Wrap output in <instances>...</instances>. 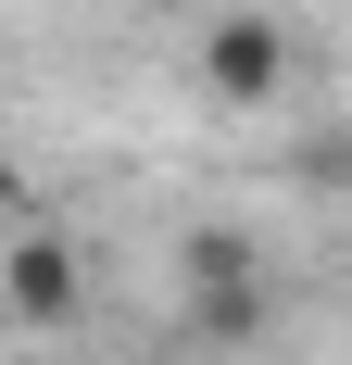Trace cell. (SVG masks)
Segmentation results:
<instances>
[{
  "instance_id": "obj_1",
  "label": "cell",
  "mask_w": 352,
  "mask_h": 365,
  "mask_svg": "<svg viewBox=\"0 0 352 365\" xmlns=\"http://www.w3.org/2000/svg\"><path fill=\"white\" fill-rule=\"evenodd\" d=\"M189 63H202V101H227V113H277L289 76H302V38H289L277 13H202Z\"/></svg>"
},
{
  "instance_id": "obj_4",
  "label": "cell",
  "mask_w": 352,
  "mask_h": 365,
  "mask_svg": "<svg viewBox=\"0 0 352 365\" xmlns=\"http://www.w3.org/2000/svg\"><path fill=\"white\" fill-rule=\"evenodd\" d=\"M26 202V177H13V88H0V215Z\"/></svg>"
},
{
  "instance_id": "obj_5",
  "label": "cell",
  "mask_w": 352,
  "mask_h": 365,
  "mask_svg": "<svg viewBox=\"0 0 352 365\" xmlns=\"http://www.w3.org/2000/svg\"><path fill=\"white\" fill-rule=\"evenodd\" d=\"M139 13H202V0H139Z\"/></svg>"
},
{
  "instance_id": "obj_2",
  "label": "cell",
  "mask_w": 352,
  "mask_h": 365,
  "mask_svg": "<svg viewBox=\"0 0 352 365\" xmlns=\"http://www.w3.org/2000/svg\"><path fill=\"white\" fill-rule=\"evenodd\" d=\"M176 277H189V328H202V340H227V353H239V340L264 328V264H252L239 227H189Z\"/></svg>"
},
{
  "instance_id": "obj_3",
  "label": "cell",
  "mask_w": 352,
  "mask_h": 365,
  "mask_svg": "<svg viewBox=\"0 0 352 365\" xmlns=\"http://www.w3.org/2000/svg\"><path fill=\"white\" fill-rule=\"evenodd\" d=\"M76 290H88V277H76V252H63V240H51V227H13V252H0V302H13L26 328H63V315H76Z\"/></svg>"
}]
</instances>
